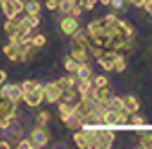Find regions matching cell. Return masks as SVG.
Segmentation results:
<instances>
[{"label": "cell", "instance_id": "6da1fadb", "mask_svg": "<svg viewBox=\"0 0 152 149\" xmlns=\"http://www.w3.org/2000/svg\"><path fill=\"white\" fill-rule=\"evenodd\" d=\"M43 86H45V85H41V83L36 81L34 88H31V90H27V92H22V101H23L27 106H31V108L39 106V104L43 103Z\"/></svg>", "mask_w": 152, "mask_h": 149}, {"label": "cell", "instance_id": "7a4b0ae2", "mask_svg": "<svg viewBox=\"0 0 152 149\" xmlns=\"http://www.w3.org/2000/svg\"><path fill=\"white\" fill-rule=\"evenodd\" d=\"M115 142V133L107 126L97 128V140H95V149H109Z\"/></svg>", "mask_w": 152, "mask_h": 149}, {"label": "cell", "instance_id": "3957f363", "mask_svg": "<svg viewBox=\"0 0 152 149\" xmlns=\"http://www.w3.org/2000/svg\"><path fill=\"white\" fill-rule=\"evenodd\" d=\"M29 140H31V144H32V147H45L47 144H48V140H50V135H48V131H47V126H38V128H34L32 131H31V136H29Z\"/></svg>", "mask_w": 152, "mask_h": 149}, {"label": "cell", "instance_id": "277c9868", "mask_svg": "<svg viewBox=\"0 0 152 149\" xmlns=\"http://www.w3.org/2000/svg\"><path fill=\"white\" fill-rule=\"evenodd\" d=\"M61 95H63V90L59 88V85L54 81V83H47L43 86V101L47 103H59L61 101Z\"/></svg>", "mask_w": 152, "mask_h": 149}, {"label": "cell", "instance_id": "5b68a950", "mask_svg": "<svg viewBox=\"0 0 152 149\" xmlns=\"http://www.w3.org/2000/svg\"><path fill=\"white\" fill-rule=\"evenodd\" d=\"M59 29L64 36H73L79 31V18H73L70 15H64V18L59 22Z\"/></svg>", "mask_w": 152, "mask_h": 149}, {"label": "cell", "instance_id": "8992f818", "mask_svg": "<svg viewBox=\"0 0 152 149\" xmlns=\"http://www.w3.org/2000/svg\"><path fill=\"white\" fill-rule=\"evenodd\" d=\"M2 52L7 56L9 61H20V59H22V45H20V43L9 41L7 45H4Z\"/></svg>", "mask_w": 152, "mask_h": 149}, {"label": "cell", "instance_id": "52a82bcc", "mask_svg": "<svg viewBox=\"0 0 152 149\" xmlns=\"http://www.w3.org/2000/svg\"><path fill=\"white\" fill-rule=\"evenodd\" d=\"M116 117H118V111L116 110H111V108H106L102 113H100V122L111 129H115V124H116Z\"/></svg>", "mask_w": 152, "mask_h": 149}, {"label": "cell", "instance_id": "ba28073f", "mask_svg": "<svg viewBox=\"0 0 152 149\" xmlns=\"http://www.w3.org/2000/svg\"><path fill=\"white\" fill-rule=\"evenodd\" d=\"M70 56L75 59V61H79V63H84L90 59V54H88V49L84 47H79V45H73L72 50H70Z\"/></svg>", "mask_w": 152, "mask_h": 149}, {"label": "cell", "instance_id": "9c48e42d", "mask_svg": "<svg viewBox=\"0 0 152 149\" xmlns=\"http://www.w3.org/2000/svg\"><path fill=\"white\" fill-rule=\"evenodd\" d=\"M122 103H124V110L127 113H136L140 110V101L134 97V95H125L122 97Z\"/></svg>", "mask_w": 152, "mask_h": 149}, {"label": "cell", "instance_id": "30bf717a", "mask_svg": "<svg viewBox=\"0 0 152 149\" xmlns=\"http://www.w3.org/2000/svg\"><path fill=\"white\" fill-rule=\"evenodd\" d=\"M0 9H2V13L6 15V18H7V20L18 18V11L15 9V6H13L11 0H0Z\"/></svg>", "mask_w": 152, "mask_h": 149}, {"label": "cell", "instance_id": "8fae6325", "mask_svg": "<svg viewBox=\"0 0 152 149\" xmlns=\"http://www.w3.org/2000/svg\"><path fill=\"white\" fill-rule=\"evenodd\" d=\"M93 88V77H86V79H79L77 81V86H75V90H77L79 95H88Z\"/></svg>", "mask_w": 152, "mask_h": 149}, {"label": "cell", "instance_id": "7c38bea8", "mask_svg": "<svg viewBox=\"0 0 152 149\" xmlns=\"http://www.w3.org/2000/svg\"><path fill=\"white\" fill-rule=\"evenodd\" d=\"M72 38H73V45H79V47H84V49H90V47H91L90 36H88L84 31H81V27H79V31L75 32Z\"/></svg>", "mask_w": 152, "mask_h": 149}, {"label": "cell", "instance_id": "4fadbf2b", "mask_svg": "<svg viewBox=\"0 0 152 149\" xmlns=\"http://www.w3.org/2000/svg\"><path fill=\"white\" fill-rule=\"evenodd\" d=\"M115 27L124 34V36H127V38H134V27L129 24V22H125V20H120V18H116V22H115Z\"/></svg>", "mask_w": 152, "mask_h": 149}, {"label": "cell", "instance_id": "5bb4252c", "mask_svg": "<svg viewBox=\"0 0 152 149\" xmlns=\"http://www.w3.org/2000/svg\"><path fill=\"white\" fill-rule=\"evenodd\" d=\"M90 95H91L95 101H106V99L109 97V86H107V85H106V86H93L91 92H90Z\"/></svg>", "mask_w": 152, "mask_h": 149}, {"label": "cell", "instance_id": "9a60e30c", "mask_svg": "<svg viewBox=\"0 0 152 149\" xmlns=\"http://www.w3.org/2000/svg\"><path fill=\"white\" fill-rule=\"evenodd\" d=\"M91 74H93V68L88 65V61L79 63L77 70H75V76H77V79H86V77H91Z\"/></svg>", "mask_w": 152, "mask_h": 149}, {"label": "cell", "instance_id": "2e32d148", "mask_svg": "<svg viewBox=\"0 0 152 149\" xmlns=\"http://www.w3.org/2000/svg\"><path fill=\"white\" fill-rule=\"evenodd\" d=\"M73 142L77 144V147H81V149H88V136H86L84 129H75Z\"/></svg>", "mask_w": 152, "mask_h": 149}, {"label": "cell", "instance_id": "e0dca14e", "mask_svg": "<svg viewBox=\"0 0 152 149\" xmlns=\"http://www.w3.org/2000/svg\"><path fill=\"white\" fill-rule=\"evenodd\" d=\"M138 133L141 135L140 138V147L141 149H152V131H143V129H138Z\"/></svg>", "mask_w": 152, "mask_h": 149}, {"label": "cell", "instance_id": "ac0fdd59", "mask_svg": "<svg viewBox=\"0 0 152 149\" xmlns=\"http://www.w3.org/2000/svg\"><path fill=\"white\" fill-rule=\"evenodd\" d=\"M59 115H61V120L64 122L70 115H72V108H73V103H64V101H59Z\"/></svg>", "mask_w": 152, "mask_h": 149}, {"label": "cell", "instance_id": "d6986e66", "mask_svg": "<svg viewBox=\"0 0 152 149\" xmlns=\"http://www.w3.org/2000/svg\"><path fill=\"white\" fill-rule=\"evenodd\" d=\"M64 124H66V128H70V129H81V128H83V119H81L79 115L72 113V115L64 120Z\"/></svg>", "mask_w": 152, "mask_h": 149}, {"label": "cell", "instance_id": "ffe728a7", "mask_svg": "<svg viewBox=\"0 0 152 149\" xmlns=\"http://www.w3.org/2000/svg\"><path fill=\"white\" fill-rule=\"evenodd\" d=\"M34 54H36V47L34 45H22V63H27V61H31L32 58H34Z\"/></svg>", "mask_w": 152, "mask_h": 149}, {"label": "cell", "instance_id": "44dd1931", "mask_svg": "<svg viewBox=\"0 0 152 149\" xmlns=\"http://www.w3.org/2000/svg\"><path fill=\"white\" fill-rule=\"evenodd\" d=\"M23 11H25L27 15H39L41 4L38 2V0H29V2L25 4V7H23Z\"/></svg>", "mask_w": 152, "mask_h": 149}, {"label": "cell", "instance_id": "7402d4cb", "mask_svg": "<svg viewBox=\"0 0 152 149\" xmlns=\"http://www.w3.org/2000/svg\"><path fill=\"white\" fill-rule=\"evenodd\" d=\"M106 104H107V108H111V110H116V111H120V110H124V103H122V97H107V101H106Z\"/></svg>", "mask_w": 152, "mask_h": 149}, {"label": "cell", "instance_id": "603a6c76", "mask_svg": "<svg viewBox=\"0 0 152 149\" xmlns=\"http://www.w3.org/2000/svg\"><path fill=\"white\" fill-rule=\"evenodd\" d=\"M129 124L132 126V129H136V128H140V126L145 124V117L143 115H138V111L136 113H131L129 115Z\"/></svg>", "mask_w": 152, "mask_h": 149}, {"label": "cell", "instance_id": "cb8c5ba5", "mask_svg": "<svg viewBox=\"0 0 152 149\" xmlns=\"http://www.w3.org/2000/svg\"><path fill=\"white\" fill-rule=\"evenodd\" d=\"M75 4H72L70 0H59V4H57V11L64 16V15H70V11H72V7H73Z\"/></svg>", "mask_w": 152, "mask_h": 149}, {"label": "cell", "instance_id": "d4e9b609", "mask_svg": "<svg viewBox=\"0 0 152 149\" xmlns=\"http://www.w3.org/2000/svg\"><path fill=\"white\" fill-rule=\"evenodd\" d=\"M75 97H77V90H75V88H64V90H63V95H61V101H64V103H73Z\"/></svg>", "mask_w": 152, "mask_h": 149}, {"label": "cell", "instance_id": "484cf974", "mask_svg": "<svg viewBox=\"0 0 152 149\" xmlns=\"http://www.w3.org/2000/svg\"><path fill=\"white\" fill-rule=\"evenodd\" d=\"M77 66H79V61H75L72 56H64V68H66V72H73L75 74Z\"/></svg>", "mask_w": 152, "mask_h": 149}, {"label": "cell", "instance_id": "4316f807", "mask_svg": "<svg viewBox=\"0 0 152 149\" xmlns=\"http://www.w3.org/2000/svg\"><path fill=\"white\" fill-rule=\"evenodd\" d=\"M36 49H41L43 45H47V36L45 34H36V36H32V41H31Z\"/></svg>", "mask_w": 152, "mask_h": 149}, {"label": "cell", "instance_id": "83f0119b", "mask_svg": "<svg viewBox=\"0 0 152 149\" xmlns=\"http://www.w3.org/2000/svg\"><path fill=\"white\" fill-rule=\"evenodd\" d=\"M113 66H115V72H124V70H125L127 63H125V59H124V56H122V54L113 61Z\"/></svg>", "mask_w": 152, "mask_h": 149}, {"label": "cell", "instance_id": "f1b7e54d", "mask_svg": "<svg viewBox=\"0 0 152 149\" xmlns=\"http://www.w3.org/2000/svg\"><path fill=\"white\" fill-rule=\"evenodd\" d=\"M50 122V113L48 111H39V115L36 117V124L38 126H47Z\"/></svg>", "mask_w": 152, "mask_h": 149}, {"label": "cell", "instance_id": "f546056e", "mask_svg": "<svg viewBox=\"0 0 152 149\" xmlns=\"http://www.w3.org/2000/svg\"><path fill=\"white\" fill-rule=\"evenodd\" d=\"M97 2H99V0H77V6H81V7L86 9V11H91Z\"/></svg>", "mask_w": 152, "mask_h": 149}, {"label": "cell", "instance_id": "4dcf8cb0", "mask_svg": "<svg viewBox=\"0 0 152 149\" xmlns=\"http://www.w3.org/2000/svg\"><path fill=\"white\" fill-rule=\"evenodd\" d=\"M99 65L106 70V72H113L115 70V66H113V61H109V59H106L104 56L102 58H99Z\"/></svg>", "mask_w": 152, "mask_h": 149}, {"label": "cell", "instance_id": "1f68e13d", "mask_svg": "<svg viewBox=\"0 0 152 149\" xmlns=\"http://www.w3.org/2000/svg\"><path fill=\"white\" fill-rule=\"evenodd\" d=\"M107 85V77L106 76H97L93 79V86H106Z\"/></svg>", "mask_w": 152, "mask_h": 149}, {"label": "cell", "instance_id": "d6a6232c", "mask_svg": "<svg viewBox=\"0 0 152 149\" xmlns=\"http://www.w3.org/2000/svg\"><path fill=\"white\" fill-rule=\"evenodd\" d=\"M16 147H18V149H34L29 138H22V140L18 142V145H16Z\"/></svg>", "mask_w": 152, "mask_h": 149}, {"label": "cell", "instance_id": "836d02e7", "mask_svg": "<svg viewBox=\"0 0 152 149\" xmlns=\"http://www.w3.org/2000/svg\"><path fill=\"white\" fill-rule=\"evenodd\" d=\"M81 13H83V7L75 4V6L72 7V11H70V16H73V18H79V16H81Z\"/></svg>", "mask_w": 152, "mask_h": 149}, {"label": "cell", "instance_id": "e575fe53", "mask_svg": "<svg viewBox=\"0 0 152 149\" xmlns=\"http://www.w3.org/2000/svg\"><path fill=\"white\" fill-rule=\"evenodd\" d=\"M57 4H59V0H47L45 7H47L48 11H56V9H57Z\"/></svg>", "mask_w": 152, "mask_h": 149}, {"label": "cell", "instance_id": "d590c367", "mask_svg": "<svg viewBox=\"0 0 152 149\" xmlns=\"http://www.w3.org/2000/svg\"><path fill=\"white\" fill-rule=\"evenodd\" d=\"M11 2H13V6H15V9L18 11V15L23 11V7H25V4L22 2V0H11Z\"/></svg>", "mask_w": 152, "mask_h": 149}, {"label": "cell", "instance_id": "8d00e7d4", "mask_svg": "<svg viewBox=\"0 0 152 149\" xmlns=\"http://www.w3.org/2000/svg\"><path fill=\"white\" fill-rule=\"evenodd\" d=\"M109 6H113L115 9H124L125 0H111V4H109Z\"/></svg>", "mask_w": 152, "mask_h": 149}, {"label": "cell", "instance_id": "74e56055", "mask_svg": "<svg viewBox=\"0 0 152 149\" xmlns=\"http://www.w3.org/2000/svg\"><path fill=\"white\" fill-rule=\"evenodd\" d=\"M91 52H93V56H95V58H97V59H99V58H102V56H104V49H102V47H95V49H93V47H91Z\"/></svg>", "mask_w": 152, "mask_h": 149}, {"label": "cell", "instance_id": "f35d334b", "mask_svg": "<svg viewBox=\"0 0 152 149\" xmlns=\"http://www.w3.org/2000/svg\"><path fill=\"white\" fill-rule=\"evenodd\" d=\"M125 2H129V4H132V6H136V7H143L147 0H125Z\"/></svg>", "mask_w": 152, "mask_h": 149}, {"label": "cell", "instance_id": "ab89813d", "mask_svg": "<svg viewBox=\"0 0 152 149\" xmlns=\"http://www.w3.org/2000/svg\"><path fill=\"white\" fill-rule=\"evenodd\" d=\"M56 83L59 85V88H61V90H64V88H68V81H66V77H61V79H57Z\"/></svg>", "mask_w": 152, "mask_h": 149}, {"label": "cell", "instance_id": "60d3db41", "mask_svg": "<svg viewBox=\"0 0 152 149\" xmlns=\"http://www.w3.org/2000/svg\"><path fill=\"white\" fill-rule=\"evenodd\" d=\"M7 81V72L6 70H0V85H4Z\"/></svg>", "mask_w": 152, "mask_h": 149}, {"label": "cell", "instance_id": "b9f144b4", "mask_svg": "<svg viewBox=\"0 0 152 149\" xmlns=\"http://www.w3.org/2000/svg\"><path fill=\"white\" fill-rule=\"evenodd\" d=\"M0 145H2L4 149H9V147H11V144H9L7 140H0Z\"/></svg>", "mask_w": 152, "mask_h": 149}, {"label": "cell", "instance_id": "7bdbcfd3", "mask_svg": "<svg viewBox=\"0 0 152 149\" xmlns=\"http://www.w3.org/2000/svg\"><path fill=\"white\" fill-rule=\"evenodd\" d=\"M143 9H145V11H147V13L152 16V7H150V6H143Z\"/></svg>", "mask_w": 152, "mask_h": 149}, {"label": "cell", "instance_id": "ee69618b", "mask_svg": "<svg viewBox=\"0 0 152 149\" xmlns=\"http://www.w3.org/2000/svg\"><path fill=\"white\" fill-rule=\"evenodd\" d=\"M99 2L104 4V6H109V4H111V0H99Z\"/></svg>", "mask_w": 152, "mask_h": 149}, {"label": "cell", "instance_id": "f6af8a7d", "mask_svg": "<svg viewBox=\"0 0 152 149\" xmlns=\"http://www.w3.org/2000/svg\"><path fill=\"white\" fill-rule=\"evenodd\" d=\"M145 6H150V7H152V0H147V2H145Z\"/></svg>", "mask_w": 152, "mask_h": 149}, {"label": "cell", "instance_id": "bcb514c9", "mask_svg": "<svg viewBox=\"0 0 152 149\" xmlns=\"http://www.w3.org/2000/svg\"><path fill=\"white\" fill-rule=\"evenodd\" d=\"M70 2H72V4H77V0H70Z\"/></svg>", "mask_w": 152, "mask_h": 149}, {"label": "cell", "instance_id": "7dc6e473", "mask_svg": "<svg viewBox=\"0 0 152 149\" xmlns=\"http://www.w3.org/2000/svg\"><path fill=\"white\" fill-rule=\"evenodd\" d=\"M0 147H2V145H0Z\"/></svg>", "mask_w": 152, "mask_h": 149}]
</instances>
